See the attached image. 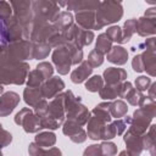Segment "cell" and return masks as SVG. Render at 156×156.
<instances>
[{
    "instance_id": "cell-1",
    "label": "cell",
    "mask_w": 156,
    "mask_h": 156,
    "mask_svg": "<svg viewBox=\"0 0 156 156\" xmlns=\"http://www.w3.org/2000/svg\"><path fill=\"white\" fill-rule=\"evenodd\" d=\"M29 71L27 63L10 61L0 62V82L4 84H22Z\"/></svg>"
},
{
    "instance_id": "cell-2",
    "label": "cell",
    "mask_w": 156,
    "mask_h": 156,
    "mask_svg": "<svg viewBox=\"0 0 156 156\" xmlns=\"http://www.w3.org/2000/svg\"><path fill=\"white\" fill-rule=\"evenodd\" d=\"M123 15L121 2L116 1H104L100 2L95 13V27L94 29H100L106 24L118 21Z\"/></svg>"
},
{
    "instance_id": "cell-3",
    "label": "cell",
    "mask_w": 156,
    "mask_h": 156,
    "mask_svg": "<svg viewBox=\"0 0 156 156\" xmlns=\"http://www.w3.org/2000/svg\"><path fill=\"white\" fill-rule=\"evenodd\" d=\"M34 18H39L46 22H55L60 13V7L57 2L54 1H34L32 2Z\"/></svg>"
},
{
    "instance_id": "cell-4",
    "label": "cell",
    "mask_w": 156,
    "mask_h": 156,
    "mask_svg": "<svg viewBox=\"0 0 156 156\" xmlns=\"http://www.w3.org/2000/svg\"><path fill=\"white\" fill-rule=\"evenodd\" d=\"M15 122L17 124H21L23 127V129L27 133H33L37 132L39 129H41L40 126V119L38 116H35L29 108H23L21 110L16 117H15Z\"/></svg>"
},
{
    "instance_id": "cell-5",
    "label": "cell",
    "mask_w": 156,
    "mask_h": 156,
    "mask_svg": "<svg viewBox=\"0 0 156 156\" xmlns=\"http://www.w3.org/2000/svg\"><path fill=\"white\" fill-rule=\"evenodd\" d=\"M52 66L49 62H41L37 66V69L29 72L28 77V88H39L40 84L51 76Z\"/></svg>"
},
{
    "instance_id": "cell-6",
    "label": "cell",
    "mask_w": 156,
    "mask_h": 156,
    "mask_svg": "<svg viewBox=\"0 0 156 156\" xmlns=\"http://www.w3.org/2000/svg\"><path fill=\"white\" fill-rule=\"evenodd\" d=\"M52 60L57 67L58 73H61V74L68 73L71 63H72V58H71V54H69L68 48H57L54 51Z\"/></svg>"
},
{
    "instance_id": "cell-7",
    "label": "cell",
    "mask_w": 156,
    "mask_h": 156,
    "mask_svg": "<svg viewBox=\"0 0 156 156\" xmlns=\"http://www.w3.org/2000/svg\"><path fill=\"white\" fill-rule=\"evenodd\" d=\"M63 88H65V84H63L62 79L58 78V77H52L51 79H49L48 82H45L43 84V87H40V91H41L43 98L51 99L57 93H60Z\"/></svg>"
},
{
    "instance_id": "cell-8",
    "label": "cell",
    "mask_w": 156,
    "mask_h": 156,
    "mask_svg": "<svg viewBox=\"0 0 156 156\" xmlns=\"http://www.w3.org/2000/svg\"><path fill=\"white\" fill-rule=\"evenodd\" d=\"M18 102H20V96L16 93L9 91L4 94L0 98V116H7L16 107Z\"/></svg>"
},
{
    "instance_id": "cell-9",
    "label": "cell",
    "mask_w": 156,
    "mask_h": 156,
    "mask_svg": "<svg viewBox=\"0 0 156 156\" xmlns=\"http://www.w3.org/2000/svg\"><path fill=\"white\" fill-rule=\"evenodd\" d=\"M63 133L66 135L69 136V139L74 143H82L87 139V134L85 132L80 128L79 124L72 122V121H68L65 123V127H63Z\"/></svg>"
},
{
    "instance_id": "cell-10",
    "label": "cell",
    "mask_w": 156,
    "mask_h": 156,
    "mask_svg": "<svg viewBox=\"0 0 156 156\" xmlns=\"http://www.w3.org/2000/svg\"><path fill=\"white\" fill-rule=\"evenodd\" d=\"M76 20L78 26L83 27L84 29H90L95 27V12L93 10H83L78 11L76 15Z\"/></svg>"
},
{
    "instance_id": "cell-11",
    "label": "cell",
    "mask_w": 156,
    "mask_h": 156,
    "mask_svg": "<svg viewBox=\"0 0 156 156\" xmlns=\"http://www.w3.org/2000/svg\"><path fill=\"white\" fill-rule=\"evenodd\" d=\"M104 77L107 84H119L127 78V73L122 68L110 67L104 72Z\"/></svg>"
},
{
    "instance_id": "cell-12",
    "label": "cell",
    "mask_w": 156,
    "mask_h": 156,
    "mask_svg": "<svg viewBox=\"0 0 156 156\" xmlns=\"http://www.w3.org/2000/svg\"><path fill=\"white\" fill-rule=\"evenodd\" d=\"M91 71H93V67L89 65V62L88 61H83L82 65L72 72L71 80L73 83H82L88 78V76L91 73Z\"/></svg>"
},
{
    "instance_id": "cell-13",
    "label": "cell",
    "mask_w": 156,
    "mask_h": 156,
    "mask_svg": "<svg viewBox=\"0 0 156 156\" xmlns=\"http://www.w3.org/2000/svg\"><path fill=\"white\" fill-rule=\"evenodd\" d=\"M136 30L140 35L154 34L155 33V17H141L136 21Z\"/></svg>"
},
{
    "instance_id": "cell-14",
    "label": "cell",
    "mask_w": 156,
    "mask_h": 156,
    "mask_svg": "<svg viewBox=\"0 0 156 156\" xmlns=\"http://www.w3.org/2000/svg\"><path fill=\"white\" fill-rule=\"evenodd\" d=\"M107 55V60L117 63V65H123L127 62V57H128V52L122 46H113L111 48V50L106 54Z\"/></svg>"
},
{
    "instance_id": "cell-15",
    "label": "cell",
    "mask_w": 156,
    "mask_h": 156,
    "mask_svg": "<svg viewBox=\"0 0 156 156\" xmlns=\"http://www.w3.org/2000/svg\"><path fill=\"white\" fill-rule=\"evenodd\" d=\"M24 101L33 107H35L40 101H43L40 88H27L24 90Z\"/></svg>"
},
{
    "instance_id": "cell-16",
    "label": "cell",
    "mask_w": 156,
    "mask_h": 156,
    "mask_svg": "<svg viewBox=\"0 0 156 156\" xmlns=\"http://www.w3.org/2000/svg\"><path fill=\"white\" fill-rule=\"evenodd\" d=\"M72 26V15L68 12H61L58 13V16L56 17L55 22H54V28L60 32H65L66 29H68Z\"/></svg>"
},
{
    "instance_id": "cell-17",
    "label": "cell",
    "mask_w": 156,
    "mask_h": 156,
    "mask_svg": "<svg viewBox=\"0 0 156 156\" xmlns=\"http://www.w3.org/2000/svg\"><path fill=\"white\" fill-rule=\"evenodd\" d=\"M121 84H107L105 88H101L100 90V96L105 100H111L121 95Z\"/></svg>"
},
{
    "instance_id": "cell-18",
    "label": "cell",
    "mask_w": 156,
    "mask_h": 156,
    "mask_svg": "<svg viewBox=\"0 0 156 156\" xmlns=\"http://www.w3.org/2000/svg\"><path fill=\"white\" fill-rule=\"evenodd\" d=\"M29 154L30 156H61V151L57 147H51L50 150H43L34 143L29 145Z\"/></svg>"
},
{
    "instance_id": "cell-19",
    "label": "cell",
    "mask_w": 156,
    "mask_h": 156,
    "mask_svg": "<svg viewBox=\"0 0 156 156\" xmlns=\"http://www.w3.org/2000/svg\"><path fill=\"white\" fill-rule=\"evenodd\" d=\"M56 141V138H55V134L54 133H49V132H45V133H40L35 136V143L38 146L40 147H48V146H52Z\"/></svg>"
},
{
    "instance_id": "cell-20",
    "label": "cell",
    "mask_w": 156,
    "mask_h": 156,
    "mask_svg": "<svg viewBox=\"0 0 156 156\" xmlns=\"http://www.w3.org/2000/svg\"><path fill=\"white\" fill-rule=\"evenodd\" d=\"M110 50H111V40L107 38L106 34H100L98 37V40H96L95 51L104 55V54H107Z\"/></svg>"
},
{
    "instance_id": "cell-21",
    "label": "cell",
    "mask_w": 156,
    "mask_h": 156,
    "mask_svg": "<svg viewBox=\"0 0 156 156\" xmlns=\"http://www.w3.org/2000/svg\"><path fill=\"white\" fill-rule=\"evenodd\" d=\"M136 32V20L132 18V20H128L126 23H124V32L122 33V39H121V43H126L129 40L130 35Z\"/></svg>"
},
{
    "instance_id": "cell-22",
    "label": "cell",
    "mask_w": 156,
    "mask_h": 156,
    "mask_svg": "<svg viewBox=\"0 0 156 156\" xmlns=\"http://www.w3.org/2000/svg\"><path fill=\"white\" fill-rule=\"evenodd\" d=\"M127 112V105L123 101H116L113 104H110V113L111 116L116 118H121Z\"/></svg>"
},
{
    "instance_id": "cell-23",
    "label": "cell",
    "mask_w": 156,
    "mask_h": 156,
    "mask_svg": "<svg viewBox=\"0 0 156 156\" xmlns=\"http://www.w3.org/2000/svg\"><path fill=\"white\" fill-rule=\"evenodd\" d=\"M102 84H104V80L100 76H93L87 83H85V88L87 90L89 91H100L101 88H102Z\"/></svg>"
},
{
    "instance_id": "cell-24",
    "label": "cell",
    "mask_w": 156,
    "mask_h": 156,
    "mask_svg": "<svg viewBox=\"0 0 156 156\" xmlns=\"http://www.w3.org/2000/svg\"><path fill=\"white\" fill-rule=\"evenodd\" d=\"M50 52V45L40 43L35 48H33V58H44Z\"/></svg>"
},
{
    "instance_id": "cell-25",
    "label": "cell",
    "mask_w": 156,
    "mask_h": 156,
    "mask_svg": "<svg viewBox=\"0 0 156 156\" xmlns=\"http://www.w3.org/2000/svg\"><path fill=\"white\" fill-rule=\"evenodd\" d=\"M105 34L107 35V38H108L111 41H118V43H121V39H122V30H121L119 27H116V26L110 27Z\"/></svg>"
},
{
    "instance_id": "cell-26",
    "label": "cell",
    "mask_w": 156,
    "mask_h": 156,
    "mask_svg": "<svg viewBox=\"0 0 156 156\" xmlns=\"http://www.w3.org/2000/svg\"><path fill=\"white\" fill-rule=\"evenodd\" d=\"M102 61H104V57H102V55L100 54V52H98V51H91L90 54H89V58H88V62H89V65L94 68V67H96V66H100L101 63H102Z\"/></svg>"
},
{
    "instance_id": "cell-27",
    "label": "cell",
    "mask_w": 156,
    "mask_h": 156,
    "mask_svg": "<svg viewBox=\"0 0 156 156\" xmlns=\"http://www.w3.org/2000/svg\"><path fill=\"white\" fill-rule=\"evenodd\" d=\"M100 147H101L102 156H113L117 152V147L112 143H102L100 145Z\"/></svg>"
},
{
    "instance_id": "cell-28",
    "label": "cell",
    "mask_w": 156,
    "mask_h": 156,
    "mask_svg": "<svg viewBox=\"0 0 156 156\" xmlns=\"http://www.w3.org/2000/svg\"><path fill=\"white\" fill-rule=\"evenodd\" d=\"M11 140H12V135L7 130H5L2 126L0 124V147L7 146L11 143Z\"/></svg>"
},
{
    "instance_id": "cell-29",
    "label": "cell",
    "mask_w": 156,
    "mask_h": 156,
    "mask_svg": "<svg viewBox=\"0 0 156 156\" xmlns=\"http://www.w3.org/2000/svg\"><path fill=\"white\" fill-rule=\"evenodd\" d=\"M83 156H102L100 145H90L89 147L85 149Z\"/></svg>"
},
{
    "instance_id": "cell-30",
    "label": "cell",
    "mask_w": 156,
    "mask_h": 156,
    "mask_svg": "<svg viewBox=\"0 0 156 156\" xmlns=\"http://www.w3.org/2000/svg\"><path fill=\"white\" fill-rule=\"evenodd\" d=\"M135 84H136V88L139 90H146L149 84H150V79L147 77H139L135 80Z\"/></svg>"
},
{
    "instance_id": "cell-31",
    "label": "cell",
    "mask_w": 156,
    "mask_h": 156,
    "mask_svg": "<svg viewBox=\"0 0 156 156\" xmlns=\"http://www.w3.org/2000/svg\"><path fill=\"white\" fill-rule=\"evenodd\" d=\"M133 68H134V71H136V72L144 71V62H143L140 55L134 57V60H133Z\"/></svg>"
},
{
    "instance_id": "cell-32",
    "label": "cell",
    "mask_w": 156,
    "mask_h": 156,
    "mask_svg": "<svg viewBox=\"0 0 156 156\" xmlns=\"http://www.w3.org/2000/svg\"><path fill=\"white\" fill-rule=\"evenodd\" d=\"M119 156H129V155L127 154V151H122V152L119 154Z\"/></svg>"
},
{
    "instance_id": "cell-33",
    "label": "cell",
    "mask_w": 156,
    "mask_h": 156,
    "mask_svg": "<svg viewBox=\"0 0 156 156\" xmlns=\"http://www.w3.org/2000/svg\"><path fill=\"white\" fill-rule=\"evenodd\" d=\"M2 90H4V88H2V85L0 84V93H2Z\"/></svg>"
},
{
    "instance_id": "cell-34",
    "label": "cell",
    "mask_w": 156,
    "mask_h": 156,
    "mask_svg": "<svg viewBox=\"0 0 156 156\" xmlns=\"http://www.w3.org/2000/svg\"><path fill=\"white\" fill-rule=\"evenodd\" d=\"M0 156H2V154H1V151H0Z\"/></svg>"
}]
</instances>
